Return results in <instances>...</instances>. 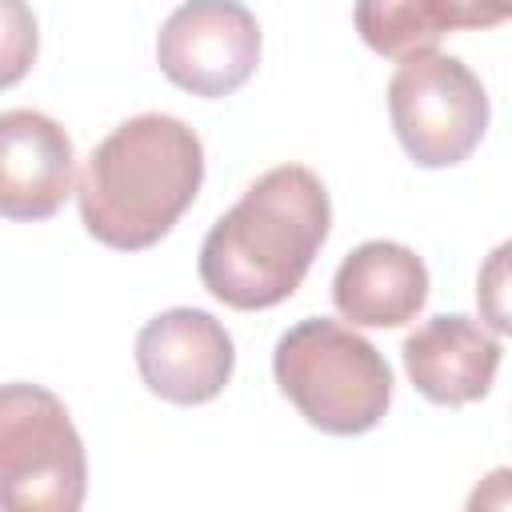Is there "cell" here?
Wrapping results in <instances>:
<instances>
[{"mask_svg": "<svg viewBox=\"0 0 512 512\" xmlns=\"http://www.w3.org/2000/svg\"><path fill=\"white\" fill-rule=\"evenodd\" d=\"M328 224L332 204L320 176L304 164H276L208 228L200 280L228 308H272L300 288Z\"/></svg>", "mask_w": 512, "mask_h": 512, "instance_id": "6da1fadb", "label": "cell"}, {"mask_svg": "<svg viewBox=\"0 0 512 512\" xmlns=\"http://www.w3.org/2000/svg\"><path fill=\"white\" fill-rule=\"evenodd\" d=\"M204 180L200 136L164 112L112 128L84 160L76 200L84 228L120 252L152 248L196 200Z\"/></svg>", "mask_w": 512, "mask_h": 512, "instance_id": "7a4b0ae2", "label": "cell"}, {"mask_svg": "<svg viewBox=\"0 0 512 512\" xmlns=\"http://www.w3.org/2000/svg\"><path fill=\"white\" fill-rule=\"evenodd\" d=\"M272 372L296 412L328 436L376 428L392 400V368L356 328L308 316L272 348Z\"/></svg>", "mask_w": 512, "mask_h": 512, "instance_id": "3957f363", "label": "cell"}, {"mask_svg": "<svg viewBox=\"0 0 512 512\" xmlns=\"http://www.w3.org/2000/svg\"><path fill=\"white\" fill-rule=\"evenodd\" d=\"M88 492L84 440L40 384H0V508L76 512Z\"/></svg>", "mask_w": 512, "mask_h": 512, "instance_id": "277c9868", "label": "cell"}, {"mask_svg": "<svg viewBox=\"0 0 512 512\" xmlns=\"http://www.w3.org/2000/svg\"><path fill=\"white\" fill-rule=\"evenodd\" d=\"M396 140L420 168H452L472 156L488 128V92L480 76L444 52H412L388 80Z\"/></svg>", "mask_w": 512, "mask_h": 512, "instance_id": "5b68a950", "label": "cell"}, {"mask_svg": "<svg viewBox=\"0 0 512 512\" xmlns=\"http://www.w3.org/2000/svg\"><path fill=\"white\" fill-rule=\"evenodd\" d=\"M156 64L192 96H232L260 64V24L240 0H184L160 24Z\"/></svg>", "mask_w": 512, "mask_h": 512, "instance_id": "8992f818", "label": "cell"}, {"mask_svg": "<svg viewBox=\"0 0 512 512\" xmlns=\"http://www.w3.org/2000/svg\"><path fill=\"white\" fill-rule=\"evenodd\" d=\"M232 364V336L204 308H168L136 336L140 380L168 404H208L232 380Z\"/></svg>", "mask_w": 512, "mask_h": 512, "instance_id": "52a82bcc", "label": "cell"}, {"mask_svg": "<svg viewBox=\"0 0 512 512\" xmlns=\"http://www.w3.org/2000/svg\"><path fill=\"white\" fill-rule=\"evenodd\" d=\"M76 148L68 132L32 108L0 112V216L48 220L72 196Z\"/></svg>", "mask_w": 512, "mask_h": 512, "instance_id": "ba28073f", "label": "cell"}, {"mask_svg": "<svg viewBox=\"0 0 512 512\" xmlns=\"http://www.w3.org/2000/svg\"><path fill=\"white\" fill-rule=\"evenodd\" d=\"M400 352L416 392L444 408H460L488 396L500 368V340L464 312L424 320Z\"/></svg>", "mask_w": 512, "mask_h": 512, "instance_id": "9c48e42d", "label": "cell"}, {"mask_svg": "<svg viewBox=\"0 0 512 512\" xmlns=\"http://www.w3.org/2000/svg\"><path fill=\"white\" fill-rule=\"evenodd\" d=\"M428 300L424 260L396 240H364L332 276V304L356 328H400Z\"/></svg>", "mask_w": 512, "mask_h": 512, "instance_id": "30bf717a", "label": "cell"}, {"mask_svg": "<svg viewBox=\"0 0 512 512\" xmlns=\"http://www.w3.org/2000/svg\"><path fill=\"white\" fill-rule=\"evenodd\" d=\"M512 12V0H356L352 20L360 40L392 60L432 52L440 36L460 28H496Z\"/></svg>", "mask_w": 512, "mask_h": 512, "instance_id": "8fae6325", "label": "cell"}, {"mask_svg": "<svg viewBox=\"0 0 512 512\" xmlns=\"http://www.w3.org/2000/svg\"><path fill=\"white\" fill-rule=\"evenodd\" d=\"M40 32L24 0H0V92L20 84L36 64Z\"/></svg>", "mask_w": 512, "mask_h": 512, "instance_id": "7c38bea8", "label": "cell"}]
</instances>
